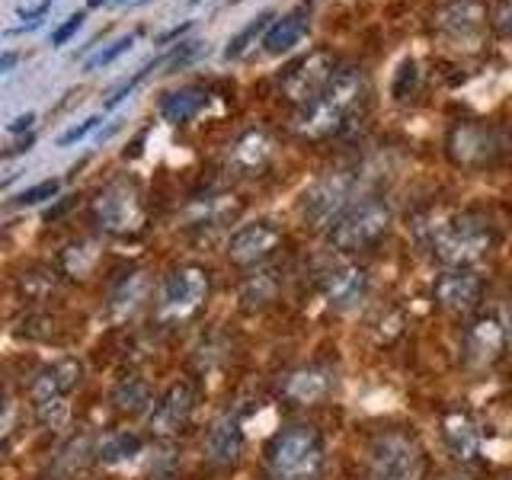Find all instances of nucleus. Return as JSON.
I'll list each match as a JSON object with an SVG mask.
<instances>
[{
    "label": "nucleus",
    "mask_w": 512,
    "mask_h": 480,
    "mask_svg": "<svg viewBox=\"0 0 512 480\" xmlns=\"http://www.w3.org/2000/svg\"><path fill=\"white\" fill-rule=\"evenodd\" d=\"M279 231L272 228L269 221H253L237 228L228 240V260L237 266H256L263 263L266 256H272V250L279 247Z\"/></svg>",
    "instance_id": "f8f14e48"
},
{
    "label": "nucleus",
    "mask_w": 512,
    "mask_h": 480,
    "mask_svg": "<svg viewBox=\"0 0 512 480\" xmlns=\"http://www.w3.org/2000/svg\"><path fill=\"white\" fill-rule=\"evenodd\" d=\"M442 439L448 452H452V458L458 461H471L477 455L480 439L468 413H448L442 420Z\"/></svg>",
    "instance_id": "b1692460"
},
{
    "label": "nucleus",
    "mask_w": 512,
    "mask_h": 480,
    "mask_svg": "<svg viewBox=\"0 0 512 480\" xmlns=\"http://www.w3.org/2000/svg\"><path fill=\"white\" fill-rule=\"evenodd\" d=\"M13 61H16V55L13 52H4V58H0V71H10Z\"/></svg>",
    "instance_id": "ea45409f"
},
{
    "label": "nucleus",
    "mask_w": 512,
    "mask_h": 480,
    "mask_svg": "<svg viewBox=\"0 0 512 480\" xmlns=\"http://www.w3.org/2000/svg\"><path fill=\"white\" fill-rule=\"evenodd\" d=\"M208 298V272L202 266H180L164 282L160 295V314L167 320H183L196 314Z\"/></svg>",
    "instance_id": "1a4fd4ad"
},
{
    "label": "nucleus",
    "mask_w": 512,
    "mask_h": 480,
    "mask_svg": "<svg viewBox=\"0 0 512 480\" xmlns=\"http://www.w3.org/2000/svg\"><path fill=\"white\" fill-rule=\"evenodd\" d=\"M272 295H276V282L269 279V272H260V276H253L244 292H240V301H244V308H263V304L272 301Z\"/></svg>",
    "instance_id": "c85d7f7f"
},
{
    "label": "nucleus",
    "mask_w": 512,
    "mask_h": 480,
    "mask_svg": "<svg viewBox=\"0 0 512 480\" xmlns=\"http://www.w3.org/2000/svg\"><path fill=\"white\" fill-rule=\"evenodd\" d=\"M189 26H192V23H183V26H173V29H167L164 36L157 39V45H167V42H173V39H180V36H183V32H186Z\"/></svg>",
    "instance_id": "4c0bfd02"
},
{
    "label": "nucleus",
    "mask_w": 512,
    "mask_h": 480,
    "mask_svg": "<svg viewBox=\"0 0 512 480\" xmlns=\"http://www.w3.org/2000/svg\"><path fill=\"white\" fill-rule=\"evenodd\" d=\"M141 196L138 186L128 180H112L93 199V218L109 234H128L141 224Z\"/></svg>",
    "instance_id": "0eeeda50"
},
{
    "label": "nucleus",
    "mask_w": 512,
    "mask_h": 480,
    "mask_svg": "<svg viewBox=\"0 0 512 480\" xmlns=\"http://www.w3.org/2000/svg\"><path fill=\"white\" fill-rule=\"evenodd\" d=\"M266 461L276 480H320L327 464L324 439L311 426H288L272 436Z\"/></svg>",
    "instance_id": "f03ea898"
},
{
    "label": "nucleus",
    "mask_w": 512,
    "mask_h": 480,
    "mask_svg": "<svg viewBox=\"0 0 512 480\" xmlns=\"http://www.w3.org/2000/svg\"><path fill=\"white\" fill-rule=\"evenodd\" d=\"M80 378H84V365L77 359H58L52 365H45L42 372L32 378L29 394L36 400V407L48 404V400H64L80 384Z\"/></svg>",
    "instance_id": "4468645a"
},
{
    "label": "nucleus",
    "mask_w": 512,
    "mask_h": 480,
    "mask_svg": "<svg viewBox=\"0 0 512 480\" xmlns=\"http://www.w3.org/2000/svg\"><path fill=\"white\" fill-rule=\"evenodd\" d=\"M141 452V439L135 432H116V436H109L103 445H100V461L103 464H119V461H128Z\"/></svg>",
    "instance_id": "cd10ccee"
},
{
    "label": "nucleus",
    "mask_w": 512,
    "mask_h": 480,
    "mask_svg": "<svg viewBox=\"0 0 512 480\" xmlns=\"http://www.w3.org/2000/svg\"><path fill=\"white\" fill-rule=\"evenodd\" d=\"M272 157V138L263 132V128H250L244 132L231 148V164L240 170V173H260Z\"/></svg>",
    "instance_id": "4be33fe9"
},
{
    "label": "nucleus",
    "mask_w": 512,
    "mask_h": 480,
    "mask_svg": "<svg viewBox=\"0 0 512 480\" xmlns=\"http://www.w3.org/2000/svg\"><path fill=\"white\" fill-rule=\"evenodd\" d=\"M36 416H39L42 426L58 429L64 420H68V404H64V400H48V404H39L36 407Z\"/></svg>",
    "instance_id": "2f4dec72"
},
{
    "label": "nucleus",
    "mask_w": 512,
    "mask_h": 480,
    "mask_svg": "<svg viewBox=\"0 0 512 480\" xmlns=\"http://www.w3.org/2000/svg\"><path fill=\"white\" fill-rule=\"evenodd\" d=\"M452 480H455V477H452Z\"/></svg>",
    "instance_id": "a18cd8bd"
},
{
    "label": "nucleus",
    "mask_w": 512,
    "mask_h": 480,
    "mask_svg": "<svg viewBox=\"0 0 512 480\" xmlns=\"http://www.w3.org/2000/svg\"><path fill=\"white\" fill-rule=\"evenodd\" d=\"M484 16L487 10L480 0H448L436 13V26L439 32H445V36H452V39H468L484 26Z\"/></svg>",
    "instance_id": "a211bd4d"
},
{
    "label": "nucleus",
    "mask_w": 512,
    "mask_h": 480,
    "mask_svg": "<svg viewBox=\"0 0 512 480\" xmlns=\"http://www.w3.org/2000/svg\"><path fill=\"white\" fill-rule=\"evenodd\" d=\"M93 455H100V448H93V436L80 432V436H74V439H68V442L61 445V452L55 455L48 477H55V480H77L80 474H84V468L90 464Z\"/></svg>",
    "instance_id": "412c9836"
},
{
    "label": "nucleus",
    "mask_w": 512,
    "mask_h": 480,
    "mask_svg": "<svg viewBox=\"0 0 512 480\" xmlns=\"http://www.w3.org/2000/svg\"><path fill=\"white\" fill-rule=\"evenodd\" d=\"M135 45V36H119L116 42H109L106 48H100L96 55H90L87 61H84V71L90 74V71H100V68H109L112 61H116L119 55H125L128 48Z\"/></svg>",
    "instance_id": "7c9ffc66"
},
{
    "label": "nucleus",
    "mask_w": 512,
    "mask_h": 480,
    "mask_svg": "<svg viewBox=\"0 0 512 480\" xmlns=\"http://www.w3.org/2000/svg\"><path fill=\"white\" fill-rule=\"evenodd\" d=\"M503 343H506V327H500L496 317H484L464 333V356H468L471 365H493L500 359Z\"/></svg>",
    "instance_id": "dca6fc26"
},
{
    "label": "nucleus",
    "mask_w": 512,
    "mask_h": 480,
    "mask_svg": "<svg viewBox=\"0 0 512 480\" xmlns=\"http://www.w3.org/2000/svg\"><path fill=\"white\" fill-rule=\"evenodd\" d=\"M112 404H116V410H122V413H144L148 407H154L151 384L138 375L125 378L119 388L112 391Z\"/></svg>",
    "instance_id": "a878e982"
},
{
    "label": "nucleus",
    "mask_w": 512,
    "mask_h": 480,
    "mask_svg": "<svg viewBox=\"0 0 512 480\" xmlns=\"http://www.w3.org/2000/svg\"><path fill=\"white\" fill-rule=\"evenodd\" d=\"M208 103V93L199 90V87H180L164 96V103H160V116L170 125H186L199 116Z\"/></svg>",
    "instance_id": "393cba45"
},
{
    "label": "nucleus",
    "mask_w": 512,
    "mask_h": 480,
    "mask_svg": "<svg viewBox=\"0 0 512 480\" xmlns=\"http://www.w3.org/2000/svg\"><path fill=\"white\" fill-rule=\"evenodd\" d=\"M84 26V13H74L68 16L55 32H52V45H64V42H71V36H77V29Z\"/></svg>",
    "instance_id": "f704fd0d"
},
{
    "label": "nucleus",
    "mask_w": 512,
    "mask_h": 480,
    "mask_svg": "<svg viewBox=\"0 0 512 480\" xmlns=\"http://www.w3.org/2000/svg\"><path fill=\"white\" fill-rule=\"evenodd\" d=\"M151 295V279L144 272H132L125 276L109 295V317L112 320H128Z\"/></svg>",
    "instance_id": "5701e85b"
},
{
    "label": "nucleus",
    "mask_w": 512,
    "mask_h": 480,
    "mask_svg": "<svg viewBox=\"0 0 512 480\" xmlns=\"http://www.w3.org/2000/svg\"><path fill=\"white\" fill-rule=\"evenodd\" d=\"M244 426H240L237 416L231 413H224L221 420H215V426L208 429V436H205V455L208 461H215V464H234L240 455H244Z\"/></svg>",
    "instance_id": "f3484780"
},
{
    "label": "nucleus",
    "mask_w": 512,
    "mask_h": 480,
    "mask_svg": "<svg viewBox=\"0 0 512 480\" xmlns=\"http://www.w3.org/2000/svg\"><path fill=\"white\" fill-rule=\"evenodd\" d=\"M231 4H237V0H231Z\"/></svg>",
    "instance_id": "c03bdc74"
},
{
    "label": "nucleus",
    "mask_w": 512,
    "mask_h": 480,
    "mask_svg": "<svg viewBox=\"0 0 512 480\" xmlns=\"http://www.w3.org/2000/svg\"><path fill=\"white\" fill-rule=\"evenodd\" d=\"M32 122H36V116H32V112H26V116H16L7 128H10V132H23V128H29Z\"/></svg>",
    "instance_id": "58836bf2"
},
{
    "label": "nucleus",
    "mask_w": 512,
    "mask_h": 480,
    "mask_svg": "<svg viewBox=\"0 0 512 480\" xmlns=\"http://www.w3.org/2000/svg\"><path fill=\"white\" fill-rule=\"evenodd\" d=\"M308 26H311V10L308 7L288 10L285 16H279V20H272V26L266 29L263 52L266 55H282V52H288V48H295L304 39Z\"/></svg>",
    "instance_id": "6ab92c4d"
},
{
    "label": "nucleus",
    "mask_w": 512,
    "mask_h": 480,
    "mask_svg": "<svg viewBox=\"0 0 512 480\" xmlns=\"http://www.w3.org/2000/svg\"><path fill=\"white\" fill-rule=\"evenodd\" d=\"M55 192H58V180H45V183H36V186L23 189L20 196H16V205H36V202L52 199Z\"/></svg>",
    "instance_id": "473e14b6"
},
{
    "label": "nucleus",
    "mask_w": 512,
    "mask_h": 480,
    "mask_svg": "<svg viewBox=\"0 0 512 480\" xmlns=\"http://www.w3.org/2000/svg\"><path fill=\"white\" fill-rule=\"evenodd\" d=\"M391 205L381 202V199H362V202H352L346 212L330 224L327 240L333 250L340 253H359L375 247L378 240L388 234L391 228Z\"/></svg>",
    "instance_id": "20e7f679"
},
{
    "label": "nucleus",
    "mask_w": 512,
    "mask_h": 480,
    "mask_svg": "<svg viewBox=\"0 0 512 480\" xmlns=\"http://www.w3.org/2000/svg\"><path fill=\"white\" fill-rule=\"evenodd\" d=\"M192 407H196V394H192L189 384H173L167 388V394L157 400L148 413V429L154 436H176L192 416Z\"/></svg>",
    "instance_id": "ddd939ff"
},
{
    "label": "nucleus",
    "mask_w": 512,
    "mask_h": 480,
    "mask_svg": "<svg viewBox=\"0 0 512 480\" xmlns=\"http://www.w3.org/2000/svg\"><path fill=\"white\" fill-rule=\"evenodd\" d=\"M493 247V231L484 218L477 215H452L432 224L429 250L442 266L468 269L471 263L484 260Z\"/></svg>",
    "instance_id": "7ed1b4c3"
},
{
    "label": "nucleus",
    "mask_w": 512,
    "mask_h": 480,
    "mask_svg": "<svg viewBox=\"0 0 512 480\" xmlns=\"http://www.w3.org/2000/svg\"><path fill=\"white\" fill-rule=\"evenodd\" d=\"M333 74H336L333 71V55L320 48V52H311V55L298 58L295 64H288L285 74H282V93L292 103L304 106L330 84Z\"/></svg>",
    "instance_id": "9d476101"
},
{
    "label": "nucleus",
    "mask_w": 512,
    "mask_h": 480,
    "mask_svg": "<svg viewBox=\"0 0 512 480\" xmlns=\"http://www.w3.org/2000/svg\"><path fill=\"white\" fill-rule=\"evenodd\" d=\"M480 295H484V282H480V276L471 269H448L436 279V285H432L436 304L452 314L474 311L480 304Z\"/></svg>",
    "instance_id": "9b49d317"
},
{
    "label": "nucleus",
    "mask_w": 512,
    "mask_h": 480,
    "mask_svg": "<svg viewBox=\"0 0 512 480\" xmlns=\"http://www.w3.org/2000/svg\"><path fill=\"white\" fill-rule=\"evenodd\" d=\"M445 148H448V157L455 160L458 167H471V170H480V167H490L496 164L509 141L500 128L493 125H484V122H461L455 125L452 132L445 138Z\"/></svg>",
    "instance_id": "39448f33"
},
{
    "label": "nucleus",
    "mask_w": 512,
    "mask_h": 480,
    "mask_svg": "<svg viewBox=\"0 0 512 480\" xmlns=\"http://www.w3.org/2000/svg\"><path fill=\"white\" fill-rule=\"evenodd\" d=\"M496 26L506 39H512V0H503L500 10H496Z\"/></svg>",
    "instance_id": "c9c22d12"
},
{
    "label": "nucleus",
    "mask_w": 512,
    "mask_h": 480,
    "mask_svg": "<svg viewBox=\"0 0 512 480\" xmlns=\"http://www.w3.org/2000/svg\"><path fill=\"white\" fill-rule=\"evenodd\" d=\"M423 458L420 448L404 432H388L372 445L368 480H420Z\"/></svg>",
    "instance_id": "423d86ee"
},
{
    "label": "nucleus",
    "mask_w": 512,
    "mask_h": 480,
    "mask_svg": "<svg viewBox=\"0 0 512 480\" xmlns=\"http://www.w3.org/2000/svg\"><path fill=\"white\" fill-rule=\"evenodd\" d=\"M272 26V13L269 10H263L256 20H250L244 29L237 32V36H231V42H228V48H224V58L228 61H237V58H244L247 55V48L260 39V36H266V29Z\"/></svg>",
    "instance_id": "bb28decb"
},
{
    "label": "nucleus",
    "mask_w": 512,
    "mask_h": 480,
    "mask_svg": "<svg viewBox=\"0 0 512 480\" xmlns=\"http://www.w3.org/2000/svg\"><path fill=\"white\" fill-rule=\"evenodd\" d=\"M368 295V272L359 266H336L324 276V298L336 311L359 308Z\"/></svg>",
    "instance_id": "2eb2a0df"
},
{
    "label": "nucleus",
    "mask_w": 512,
    "mask_h": 480,
    "mask_svg": "<svg viewBox=\"0 0 512 480\" xmlns=\"http://www.w3.org/2000/svg\"><path fill=\"white\" fill-rule=\"evenodd\" d=\"M119 4H125V0H119Z\"/></svg>",
    "instance_id": "37998d69"
},
{
    "label": "nucleus",
    "mask_w": 512,
    "mask_h": 480,
    "mask_svg": "<svg viewBox=\"0 0 512 480\" xmlns=\"http://www.w3.org/2000/svg\"><path fill=\"white\" fill-rule=\"evenodd\" d=\"M365 100V74L359 68H343L330 77L311 103H304L295 116V132L304 138H330L343 132L352 112Z\"/></svg>",
    "instance_id": "f257e3e1"
},
{
    "label": "nucleus",
    "mask_w": 512,
    "mask_h": 480,
    "mask_svg": "<svg viewBox=\"0 0 512 480\" xmlns=\"http://www.w3.org/2000/svg\"><path fill=\"white\" fill-rule=\"evenodd\" d=\"M96 125H100V116H90V119H84L80 125L68 128V132H64V135L58 138V148H68V144H74V141H80V138H87Z\"/></svg>",
    "instance_id": "72a5a7b5"
},
{
    "label": "nucleus",
    "mask_w": 512,
    "mask_h": 480,
    "mask_svg": "<svg viewBox=\"0 0 512 480\" xmlns=\"http://www.w3.org/2000/svg\"><path fill=\"white\" fill-rule=\"evenodd\" d=\"M333 384H336V378H333L330 368H320V365L301 368V372L288 375V381H285V397L292 400V404H298V407H308V404H317V400L330 397Z\"/></svg>",
    "instance_id": "aec40b11"
},
{
    "label": "nucleus",
    "mask_w": 512,
    "mask_h": 480,
    "mask_svg": "<svg viewBox=\"0 0 512 480\" xmlns=\"http://www.w3.org/2000/svg\"><path fill=\"white\" fill-rule=\"evenodd\" d=\"M506 340L512 343V308H509V314H506Z\"/></svg>",
    "instance_id": "a19ab883"
},
{
    "label": "nucleus",
    "mask_w": 512,
    "mask_h": 480,
    "mask_svg": "<svg viewBox=\"0 0 512 480\" xmlns=\"http://www.w3.org/2000/svg\"><path fill=\"white\" fill-rule=\"evenodd\" d=\"M509 480H512V477H509Z\"/></svg>",
    "instance_id": "49530a36"
},
{
    "label": "nucleus",
    "mask_w": 512,
    "mask_h": 480,
    "mask_svg": "<svg viewBox=\"0 0 512 480\" xmlns=\"http://www.w3.org/2000/svg\"><path fill=\"white\" fill-rule=\"evenodd\" d=\"M416 87H420V68H416L413 58H404L397 64V74H394V84H391L394 100H410V96L416 93Z\"/></svg>",
    "instance_id": "c756f323"
},
{
    "label": "nucleus",
    "mask_w": 512,
    "mask_h": 480,
    "mask_svg": "<svg viewBox=\"0 0 512 480\" xmlns=\"http://www.w3.org/2000/svg\"><path fill=\"white\" fill-rule=\"evenodd\" d=\"M52 4H55V0H42V4H36V7H29V10H20V16H23V20H32V23H39V16H45L48 10H52Z\"/></svg>",
    "instance_id": "e433bc0d"
},
{
    "label": "nucleus",
    "mask_w": 512,
    "mask_h": 480,
    "mask_svg": "<svg viewBox=\"0 0 512 480\" xmlns=\"http://www.w3.org/2000/svg\"><path fill=\"white\" fill-rule=\"evenodd\" d=\"M352 176L349 173H327L301 196V218L314 228H330L340 218L352 199Z\"/></svg>",
    "instance_id": "6e6552de"
},
{
    "label": "nucleus",
    "mask_w": 512,
    "mask_h": 480,
    "mask_svg": "<svg viewBox=\"0 0 512 480\" xmlns=\"http://www.w3.org/2000/svg\"><path fill=\"white\" fill-rule=\"evenodd\" d=\"M106 0H87V7H103Z\"/></svg>",
    "instance_id": "79ce46f5"
}]
</instances>
